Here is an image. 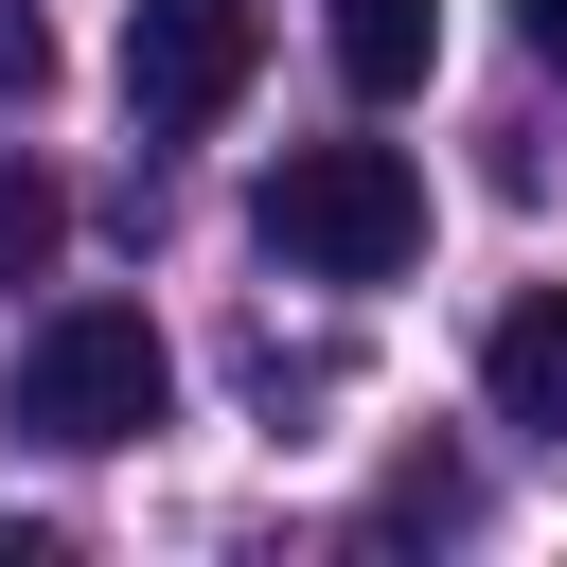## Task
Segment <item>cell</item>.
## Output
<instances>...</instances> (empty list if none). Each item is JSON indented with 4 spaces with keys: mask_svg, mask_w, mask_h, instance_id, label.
Returning <instances> with one entry per match:
<instances>
[{
    "mask_svg": "<svg viewBox=\"0 0 567 567\" xmlns=\"http://www.w3.org/2000/svg\"><path fill=\"white\" fill-rule=\"evenodd\" d=\"M248 230H266V266H301V284H390V266L425 248V177H408L390 142H284L266 195H248Z\"/></svg>",
    "mask_w": 567,
    "mask_h": 567,
    "instance_id": "obj_1",
    "label": "cell"
},
{
    "mask_svg": "<svg viewBox=\"0 0 567 567\" xmlns=\"http://www.w3.org/2000/svg\"><path fill=\"white\" fill-rule=\"evenodd\" d=\"M159 408H177V354H159L142 301H53V319L18 337V443H53V461L142 443Z\"/></svg>",
    "mask_w": 567,
    "mask_h": 567,
    "instance_id": "obj_2",
    "label": "cell"
},
{
    "mask_svg": "<svg viewBox=\"0 0 567 567\" xmlns=\"http://www.w3.org/2000/svg\"><path fill=\"white\" fill-rule=\"evenodd\" d=\"M248 0H142L124 18V124L142 142H195V124H230V89H248Z\"/></svg>",
    "mask_w": 567,
    "mask_h": 567,
    "instance_id": "obj_3",
    "label": "cell"
},
{
    "mask_svg": "<svg viewBox=\"0 0 567 567\" xmlns=\"http://www.w3.org/2000/svg\"><path fill=\"white\" fill-rule=\"evenodd\" d=\"M478 390H496V425H532V443H567V284H532L496 337H478Z\"/></svg>",
    "mask_w": 567,
    "mask_h": 567,
    "instance_id": "obj_4",
    "label": "cell"
},
{
    "mask_svg": "<svg viewBox=\"0 0 567 567\" xmlns=\"http://www.w3.org/2000/svg\"><path fill=\"white\" fill-rule=\"evenodd\" d=\"M319 35H337V71H354L372 106H408V89L443 71V0H337Z\"/></svg>",
    "mask_w": 567,
    "mask_h": 567,
    "instance_id": "obj_5",
    "label": "cell"
},
{
    "mask_svg": "<svg viewBox=\"0 0 567 567\" xmlns=\"http://www.w3.org/2000/svg\"><path fill=\"white\" fill-rule=\"evenodd\" d=\"M53 230H71V195H53L35 159H0V284H35V266H53Z\"/></svg>",
    "mask_w": 567,
    "mask_h": 567,
    "instance_id": "obj_6",
    "label": "cell"
},
{
    "mask_svg": "<svg viewBox=\"0 0 567 567\" xmlns=\"http://www.w3.org/2000/svg\"><path fill=\"white\" fill-rule=\"evenodd\" d=\"M35 71H53V53H35V18H0V106H18Z\"/></svg>",
    "mask_w": 567,
    "mask_h": 567,
    "instance_id": "obj_7",
    "label": "cell"
},
{
    "mask_svg": "<svg viewBox=\"0 0 567 567\" xmlns=\"http://www.w3.org/2000/svg\"><path fill=\"white\" fill-rule=\"evenodd\" d=\"M514 18H532V53H567V0H514Z\"/></svg>",
    "mask_w": 567,
    "mask_h": 567,
    "instance_id": "obj_8",
    "label": "cell"
}]
</instances>
